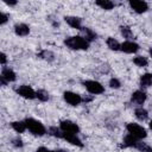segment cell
Returning a JSON list of instances; mask_svg holds the SVG:
<instances>
[{"mask_svg": "<svg viewBox=\"0 0 152 152\" xmlns=\"http://www.w3.org/2000/svg\"><path fill=\"white\" fill-rule=\"evenodd\" d=\"M64 45L71 50H87L89 48V42L81 36L68 37L64 39Z\"/></svg>", "mask_w": 152, "mask_h": 152, "instance_id": "obj_1", "label": "cell"}, {"mask_svg": "<svg viewBox=\"0 0 152 152\" xmlns=\"http://www.w3.org/2000/svg\"><path fill=\"white\" fill-rule=\"evenodd\" d=\"M25 122H26V127L28 128V131L32 134L42 137V135H44L46 133V128L40 121H38V120H36L33 118H27L25 120Z\"/></svg>", "mask_w": 152, "mask_h": 152, "instance_id": "obj_2", "label": "cell"}, {"mask_svg": "<svg viewBox=\"0 0 152 152\" xmlns=\"http://www.w3.org/2000/svg\"><path fill=\"white\" fill-rule=\"evenodd\" d=\"M126 129H127V132H128L129 134H132L133 137L138 138L139 140L146 138V135H147L146 129H145L142 126H140V125H138V124H135V122H129V124H127Z\"/></svg>", "mask_w": 152, "mask_h": 152, "instance_id": "obj_3", "label": "cell"}, {"mask_svg": "<svg viewBox=\"0 0 152 152\" xmlns=\"http://www.w3.org/2000/svg\"><path fill=\"white\" fill-rule=\"evenodd\" d=\"M82 84L86 87V89L90 93V94H94V95H99V94H102L104 91V88L101 83H99L97 81H93V80H87V81H83Z\"/></svg>", "mask_w": 152, "mask_h": 152, "instance_id": "obj_4", "label": "cell"}, {"mask_svg": "<svg viewBox=\"0 0 152 152\" xmlns=\"http://www.w3.org/2000/svg\"><path fill=\"white\" fill-rule=\"evenodd\" d=\"M15 91H17L18 95H20L21 97L27 99V100H33V99L37 97V91H34L30 86H25V84L19 86L15 89Z\"/></svg>", "mask_w": 152, "mask_h": 152, "instance_id": "obj_5", "label": "cell"}, {"mask_svg": "<svg viewBox=\"0 0 152 152\" xmlns=\"http://www.w3.org/2000/svg\"><path fill=\"white\" fill-rule=\"evenodd\" d=\"M17 80L15 72L10 69V68H2L1 70V76H0V82L1 86H6L8 82H14Z\"/></svg>", "mask_w": 152, "mask_h": 152, "instance_id": "obj_6", "label": "cell"}, {"mask_svg": "<svg viewBox=\"0 0 152 152\" xmlns=\"http://www.w3.org/2000/svg\"><path fill=\"white\" fill-rule=\"evenodd\" d=\"M59 128L62 129V132H65V133H72V134H77L80 132V127L70 121V120H62L59 122Z\"/></svg>", "mask_w": 152, "mask_h": 152, "instance_id": "obj_7", "label": "cell"}, {"mask_svg": "<svg viewBox=\"0 0 152 152\" xmlns=\"http://www.w3.org/2000/svg\"><path fill=\"white\" fill-rule=\"evenodd\" d=\"M63 97H64L65 102L71 104V106H78L83 101V97L81 95L74 93V91H64Z\"/></svg>", "mask_w": 152, "mask_h": 152, "instance_id": "obj_8", "label": "cell"}, {"mask_svg": "<svg viewBox=\"0 0 152 152\" xmlns=\"http://www.w3.org/2000/svg\"><path fill=\"white\" fill-rule=\"evenodd\" d=\"M128 4H129V6H131V8H132L135 13H138V14H141V13H144V12H146V11L148 10V5H147L146 1H141V0H131Z\"/></svg>", "mask_w": 152, "mask_h": 152, "instance_id": "obj_9", "label": "cell"}, {"mask_svg": "<svg viewBox=\"0 0 152 152\" xmlns=\"http://www.w3.org/2000/svg\"><path fill=\"white\" fill-rule=\"evenodd\" d=\"M139 49H140L139 45L137 43L132 42V40H126L120 46V50L124 51V52H126V53H135Z\"/></svg>", "mask_w": 152, "mask_h": 152, "instance_id": "obj_10", "label": "cell"}, {"mask_svg": "<svg viewBox=\"0 0 152 152\" xmlns=\"http://www.w3.org/2000/svg\"><path fill=\"white\" fill-rule=\"evenodd\" d=\"M62 139L66 140V141L70 142L71 145H75V146H78V147H83V142H82L81 139L77 137V134L65 133V132H63V134H62Z\"/></svg>", "mask_w": 152, "mask_h": 152, "instance_id": "obj_11", "label": "cell"}, {"mask_svg": "<svg viewBox=\"0 0 152 152\" xmlns=\"http://www.w3.org/2000/svg\"><path fill=\"white\" fill-rule=\"evenodd\" d=\"M64 20H65V23L69 26H71V27H74L76 30H81L82 31L83 27H82V19L81 18L74 17V15H68V17H64Z\"/></svg>", "mask_w": 152, "mask_h": 152, "instance_id": "obj_12", "label": "cell"}, {"mask_svg": "<svg viewBox=\"0 0 152 152\" xmlns=\"http://www.w3.org/2000/svg\"><path fill=\"white\" fill-rule=\"evenodd\" d=\"M139 139L138 138H135V137H133L132 134H127L125 138H124V144H122V147H138V145H139Z\"/></svg>", "mask_w": 152, "mask_h": 152, "instance_id": "obj_13", "label": "cell"}, {"mask_svg": "<svg viewBox=\"0 0 152 152\" xmlns=\"http://www.w3.org/2000/svg\"><path fill=\"white\" fill-rule=\"evenodd\" d=\"M131 100H132V102H134L137 104H142L146 101V93L144 90H135L132 94Z\"/></svg>", "mask_w": 152, "mask_h": 152, "instance_id": "obj_14", "label": "cell"}, {"mask_svg": "<svg viewBox=\"0 0 152 152\" xmlns=\"http://www.w3.org/2000/svg\"><path fill=\"white\" fill-rule=\"evenodd\" d=\"M14 32H15L17 36L24 37V36H27V34L30 33V27H28V25L23 24V23L15 24V25H14Z\"/></svg>", "mask_w": 152, "mask_h": 152, "instance_id": "obj_15", "label": "cell"}, {"mask_svg": "<svg viewBox=\"0 0 152 152\" xmlns=\"http://www.w3.org/2000/svg\"><path fill=\"white\" fill-rule=\"evenodd\" d=\"M139 82H140V86H141L142 88H148V87H151V86H152V74L146 72V74L141 75Z\"/></svg>", "mask_w": 152, "mask_h": 152, "instance_id": "obj_16", "label": "cell"}, {"mask_svg": "<svg viewBox=\"0 0 152 152\" xmlns=\"http://www.w3.org/2000/svg\"><path fill=\"white\" fill-rule=\"evenodd\" d=\"M11 126H12V128H13L17 133H23V132H25V129L27 128L25 121H13V122H11Z\"/></svg>", "mask_w": 152, "mask_h": 152, "instance_id": "obj_17", "label": "cell"}, {"mask_svg": "<svg viewBox=\"0 0 152 152\" xmlns=\"http://www.w3.org/2000/svg\"><path fill=\"white\" fill-rule=\"evenodd\" d=\"M95 4L99 7H101L102 10H106V11H109L115 6V4L113 1H109V0H97Z\"/></svg>", "mask_w": 152, "mask_h": 152, "instance_id": "obj_18", "label": "cell"}, {"mask_svg": "<svg viewBox=\"0 0 152 152\" xmlns=\"http://www.w3.org/2000/svg\"><path fill=\"white\" fill-rule=\"evenodd\" d=\"M134 114H135V118H137V119H139V120H141V121L146 120V119H147V116H148V113H147V110H146L145 108H142V107L135 108V110H134Z\"/></svg>", "mask_w": 152, "mask_h": 152, "instance_id": "obj_19", "label": "cell"}, {"mask_svg": "<svg viewBox=\"0 0 152 152\" xmlns=\"http://www.w3.org/2000/svg\"><path fill=\"white\" fill-rule=\"evenodd\" d=\"M106 43H107V46H108L110 50H113V51H118V50H120L121 44H120L116 39L109 37V38H107V42H106Z\"/></svg>", "mask_w": 152, "mask_h": 152, "instance_id": "obj_20", "label": "cell"}, {"mask_svg": "<svg viewBox=\"0 0 152 152\" xmlns=\"http://www.w3.org/2000/svg\"><path fill=\"white\" fill-rule=\"evenodd\" d=\"M82 31H83V33H84V38L90 43V42H93V40H95L96 39V33L94 32V31H91L90 28H88V27H83L82 28Z\"/></svg>", "mask_w": 152, "mask_h": 152, "instance_id": "obj_21", "label": "cell"}, {"mask_svg": "<svg viewBox=\"0 0 152 152\" xmlns=\"http://www.w3.org/2000/svg\"><path fill=\"white\" fill-rule=\"evenodd\" d=\"M120 32H121L122 37L126 38V39H132V38H134L133 32H132V30H131L128 26H120Z\"/></svg>", "mask_w": 152, "mask_h": 152, "instance_id": "obj_22", "label": "cell"}, {"mask_svg": "<svg viewBox=\"0 0 152 152\" xmlns=\"http://www.w3.org/2000/svg\"><path fill=\"white\" fill-rule=\"evenodd\" d=\"M38 56H39L40 58L45 59V61H53V59H55V55H53L51 51H49V50H43V51H40Z\"/></svg>", "mask_w": 152, "mask_h": 152, "instance_id": "obj_23", "label": "cell"}, {"mask_svg": "<svg viewBox=\"0 0 152 152\" xmlns=\"http://www.w3.org/2000/svg\"><path fill=\"white\" fill-rule=\"evenodd\" d=\"M133 63H134L135 65H138V66H146V65L148 64V61H147V58H146V57L137 56V57H134Z\"/></svg>", "mask_w": 152, "mask_h": 152, "instance_id": "obj_24", "label": "cell"}, {"mask_svg": "<svg viewBox=\"0 0 152 152\" xmlns=\"http://www.w3.org/2000/svg\"><path fill=\"white\" fill-rule=\"evenodd\" d=\"M37 99L40 100V101H43V102L48 101V100H49V94H48V91L44 90V89L37 90Z\"/></svg>", "mask_w": 152, "mask_h": 152, "instance_id": "obj_25", "label": "cell"}, {"mask_svg": "<svg viewBox=\"0 0 152 152\" xmlns=\"http://www.w3.org/2000/svg\"><path fill=\"white\" fill-rule=\"evenodd\" d=\"M49 133H50L52 137H56V138H62V134H63L62 129H61V128H57V127H55V126H52V127L49 128Z\"/></svg>", "mask_w": 152, "mask_h": 152, "instance_id": "obj_26", "label": "cell"}, {"mask_svg": "<svg viewBox=\"0 0 152 152\" xmlns=\"http://www.w3.org/2000/svg\"><path fill=\"white\" fill-rule=\"evenodd\" d=\"M120 86H121V83H120V81L118 80V78H110L109 80V87L110 88H114V89H118V88H120Z\"/></svg>", "mask_w": 152, "mask_h": 152, "instance_id": "obj_27", "label": "cell"}, {"mask_svg": "<svg viewBox=\"0 0 152 152\" xmlns=\"http://www.w3.org/2000/svg\"><path fill=\"white\" fill-rule=\"evenodd\" d=\"M12 145L14 146V147H23V140L20 139V138H14L13 140H12Z\"/></svg>", "mask_w": 152, "mask_h": 152, "instance_id": "obj_28", "label": "cell"}, {"mask_svg": "<svg viewBox=\"0 0 152 152\" xmlns=\"http://www.w3.org/2000/svg\"><path fill=\"white\" fill-rule=\"evenodd\" d=\"M7 21H8V14L1 12V13H0V24H1V25H5Z\"/></svg>", "mask_w": 152, "mask_h": 152, "instance_id": "obj_29", "label": "cell"}, {"mask_svg": "<svg viewBox=\"0 0 152 152\" xmlns=\"http://www.w3.org/2000/svg\"><path fill=\"white\" fill-rule=\"evenodd\" d=\"M6 62H7V57H6V55L4 52H1V56H0V63H1V65H5Z\"/></svg>", "mask_w": 152, "mask_h": 152, "instance_id": "obj_30", "label": "cell"}, {"mask_svg": "<svg viewBox=\"0 0 152 152\" xmlns=\"http://www.w3.org/2000/svg\"><path fill=\"white\" fill-rule=\"evenodd\" d=\"M36 152H57V151H52V150H49V148L42 146V147H38Z\"/></svg>", "mask_w": 152, "mask_h": 152, "instance_id": "obj_31", "label": "cell"}, {"mask_svg": "<svg viewBox=\"0 0 152 152\" xmlns=\"http://www.w3.org/2000/svg\"><path fill=\"white\" fill-rule=\"evenodd\" d=\"M5 4L10 5V6H14V5H17V1H5Z\"/></svg>", "mask_w": 152, "mask_h": 152, "instance_id": "obj_32", "label": "cell"}, {"mask_svg": "<svg viewBox=\"0 0 152 152\" xmlns=\"http://www.w3.org/2000/svg\"><path fill=\"white\" fill-rule=\"evenodd\" d=\"M145 152H152V147L151 146H147L146 150H145Z\"/></svg>", "mask_w": 152, "mask_h": 152, "instance_id": "obj_33", "label": "cell"}, {"mask_svg": "<svg viewBox=\"0 0 152 152\" xmlns=\"http://www.w3.org/2000/svg\"><path fill=\"white\" fill-rule=\"evenodd\" d=\"M148 52H150V56H151V58H152V48L150 49V51H148Z\"/></svg>", "mask_w": 152, "mask_h": 152, "instance_id": "obj_34", "label": "cell"}, {"mask_svg": "<svg viewBox=\"0 0 152 152\" xmlns=\"http://www.w3.org/2000/svg\"><path fill=\"white\" fill-rule=\"evenodd\" d=\"M150 128H151V129H152V121H151V122H150Z\"/></svg>", "mask_w": 152, "mask_h": 152, "instance_id": "obj_35", "label": "cell"}]
</instances>
